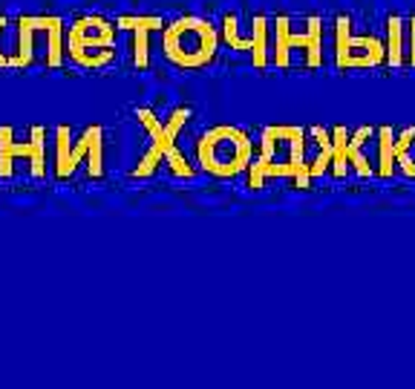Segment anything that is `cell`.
<instances>
[{"instance_id": "6da1fadb", "label": "cell", "mask_w": 415, "mask_h": 389, "mask_svg": "<svg viewBox=\"0 0 415 389\" xmlns=\"http://www.w3.org/2000/svg\"><path fill=\"white\" fill-rule=\"evenodd\" d=\"M179 47H182L185 52H199V50H202V35L193 32V29H185V32L179 35Z\"/></svg>"}]
</instances>
